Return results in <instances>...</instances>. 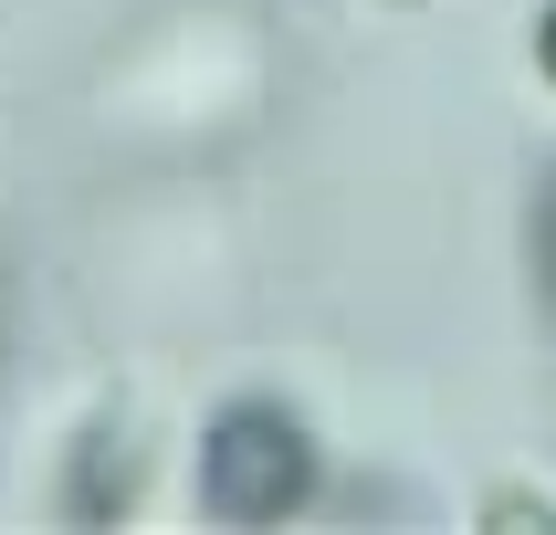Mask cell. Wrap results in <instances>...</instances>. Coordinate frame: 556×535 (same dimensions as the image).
<instances>
[{"label": "cell", "mask_w": 556, "mask_h": 535, "mask_svg": "<svg viewBox=\"0 0 556 535\" xmlns=\"http://www.w3.org/2000/svg\"><path fill=\"white\" fill-rule=\"evenodd\" d=\"M137 504H148V431L126 399H94L53 462V514L63 525H126Z\"/></svg>", "instance_id": "cell-3"}, {"label": "cell", "mask_w": 556, "mask_h": 535, "mask_svg": "<svg viewBox=\"0 0 556 535\" xmlns=\"http://www.w3.org/2000/svg\"><path fill=\"white\" fill-rule=\"evenodd\" d=\"M526 42H535V74H546V94H556V0H535V31H526Z\"/></svg>", "instance_id": "cell-6"}, {"label": "cell", "mask_w": 556, "mask_h": 535, "mask_svg": "<svg viewBox=\"0 0 556 535\" xmlns=\"http://www.w3.org/2000/svg\"><path fill=\"white\" fill-rule=\"evenodd\" d=\"M483 525H556V494H535V483H483Z\"/></svg>", "instance_id": "cell-5"}, {"label": "cell", "mask_w": 556, "mask_h": 535, "mask_svg": "<svg viewBox=\"0 0 556 535\" xmlns=\"http://www.w3.org/2000/svg\"><path fill=\"white\" fill-rule=\"evenodd\" d=\"M526 273H535V315L556 326V168L535 179V200H526Z\"/></svg>", "instance_id": "cell-4"}, {"label": "cell", "mask_w": 556, "mask_h": 535, "mask_svg": "<svg viewBox=\"0 0 556 535\" xmlns=\"http://www.w3.org/2000/svg\"><path fill=\"white\" fill-rule=\"evenodd\" d=\"M126 116H179V126H220L242 116L252 94H263V53H252V31L231 11H189L148 42V53L126 63Z\"/></svg>", "instance_id": "cell-2"}, {"label": "cell", "mask_w": 556, "mask_h": 535, "mask_svg": "<svg viewBox=\"0 0 556 535\" xmlns=\"http://www.w3.org/2000/svg\"><path fill=\"white\" fill-rule=\"evenodd\" d=\"M200 504L220 525H283L315 504V420L283 399H231L200 431Z\"/></svg>", "instance_id": "cell-1"}]
</instances>
